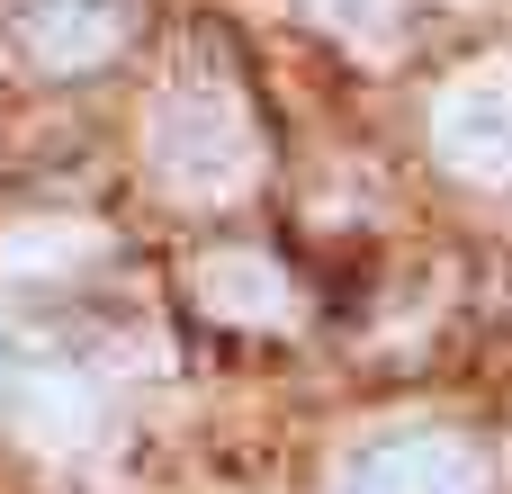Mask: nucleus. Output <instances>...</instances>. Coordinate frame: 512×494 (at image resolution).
Here are the masks:
<instances>
[{"label": "nucleus", "instance_id": "nucleus-4", "mask_svg": "<svg viewBox=\"0 0 512 494\" xmlns=\"http://www.w3.org/2000/svg\"><path fill=\"white\" fill-rule=\"evenodd\" d=\"M486 477L495 468L468 432H396L342 468V494H486Z\"/></svg>", "mask_w": 512, "mask_h": 494}, {"label": "nucleus", "instance_id": "nucleus-8", "mask_svg": "<svg viewBox=\"0 0 512 494\" xmlns=\"http://www.w3.org/2000/svg\"><path fill=\"white\" fill-rule=\"evenodd\" d=\"M315 18H333V36H351V45H387L396 0H315Z\"/></svg>", "mask_w": 512, "mask_h": 494}, {"label": "nucleus", "instance_id": "nucleus-6", "mask_svg": "<svg viewBox=\"0 0 512 494\" xmlns=\"http://www.w3.org/2000/svg\"><path fill=\"white\" fill-rule=\"evenodd\" d=\"M189 297L216 324H234V333H261V324H288L297 315V288H288V270L270 252H207L189 270Z\"/></svg>", "mask_w": 512, "mask_h": 494}, {"label": "nucleus", "instance_id": "nucleus-3", "mask_svg": "<svg viewBox=\"0 0 512 494\" xmlns=\"http://www.w3.org/2000/svg\"><path fill=\"white\" fill-rule=\"evenodd\" d=\"M432 153L450 162V180L512 189V54L459 72V81L432 99Z\"/></svg>", "mask_w": 512, "mask_h": 494}, {"label": "nucleus", "instance_id": "nucleus-2", "mask_svg": "<svg viewBox=\"0 0 512 494\" xmlns=\"http://www.w3.org/2000/svg\"><path fill=\"white\" fill-rule=\"evenodd\" d=\"M0 423L36 450H81L99 432V387L36 333H18L0 315Z\"/></svg>", "mask_w": 512, "mask_h": 494}, {"label": "nucleus", "instance_id": "nucleus-5", "mask_svg": "<svg viewBox=\"0 0 512 494\" xmlns=\"http://www.w3.org/2000/svg\"><path fill=\"white\" fill-rule=\"evenodd\" d=\"M135 36V0H18V45L36 72H99Z\"/></svg>", "mask_w": 512, "mask_h": 494}, {"label": "nucleus", "instance_id": "nucleus-1", "mask_svg": "<svg viewBox=\"0 0 512 494\" xmlns=\"http://www.w3.org/2000/svg\"><path fill=\"white\" fill-rule=\"evenodd\" d=\"M144 162L180 207H225L261 180V117L225 63H180L144 108Z\"/></svg>", "mask_w": 512, "mask_h": 494}, {"label": "nucleus", "instance_id": "nucleus-7", "mask_svg": "<svg viewBox=\"0 0 512 494\" xmlns=\"http://www.w3.org/2000/svg\"><path fill=\"white\" fill-rule=\"evenodd\" d=\"M81 252H99V234H90V225H18V234L0 243V261H9V270H36V261H81Z\"/></svg>", "mask_w": 512, "mask_h": 494}]
</instances>
